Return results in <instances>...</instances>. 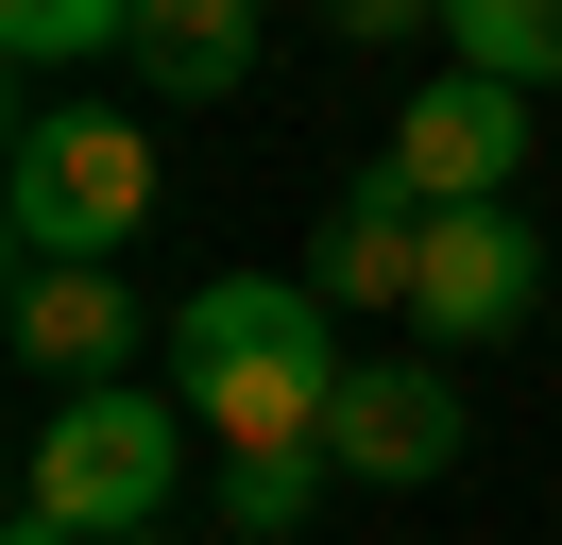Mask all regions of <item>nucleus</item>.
<instances>
[{
  "mask_svg": "<svg viewBox=\"0 0 562 545\" xmlns=\"http://www.w3.org/2000/svg\"><path fill=\"white\" fill-rule=\"evenodd\" d=\"M171 477H188V392H52L35 409V460H18V494L52 511V529H86V545H137L154 511H171Z\"/></svg>",
  "mask_w": 562,
  "mask_h": 545,
  "instance_id": "obj_3",
  "label": "nucleus"
},
{
  "mask_svg": "<svg viewBox=\"0 0 562 545\" xmlns=\"http://www.w3.org/2000/svg\"><path fill=\"white\" fill-rule=\"evenodd\" d=\"M0 545H86V529H52V511H35V494H18V511H0Z\"/></svg>",
  "mask_w": 562,
  "mask_h": 545,
  "instance_id": "obj_14",
  "label": "nucleus"
},
{
  "mask_svg": "<svg viewBox=\"0 0 562 545\" xmlns=\"http://www.w3.org/2000/svg\"><path fill=\"white\" fill-rule=\"evenodd\" d=\"M443 68H494V86H562V0H443Z\"/></svg>",
  "mask_w": 562,
  "mask_h": 545,
  "instance_id": "obj_10",
  "label": "nucleus"
},
{
  "mask_svg": "<svg viewBox=\"0 0 562 545\" xmlns=\"http://www.w3.org/2000/svg\"><path fill=\"white\" fill-rule=\"evenodd\" d=\"M324 477H341L324 443H290V460H222V529H239V545H290V529L324 511Z\"/></svg>",
  "mask_w": 562,
  "mask_h": 545,
  "instance_id": "obj_12",
  "label": "nucleus"
},
{
  "mask_svg": "<svg viewBox=\"0 0 562 545\" xmlns=\"http://www.w3.org/2000/svg\"><path fill=\"white\" fill-rule=\"evenodd\" d=\"M460 443H477V409H460L443 358H358L341 409H324V460L358 494H426V477H460Z\"/></svg>",
  "mask_w": 562,
  "mask_h": 545,
  "instance_id": "obj_5",
  "label": "nucleus"
},
{
  "mask_svg": "<svg viewBox=\"0 0 562 545\" xmlns=\"http://www.w3.org/2000/svg\"><path fill=\"white\" fill-rule=\"evenodd\" d=\"M137 545H154V529H137Z\"/></svg>",
  "mask_w": 562,
  "mask_h": 545,
  "instance_id": "obj_15",
  "label": "nucleus"
},
{
  "mask_svg": "<svg viewBox=\"0 0 562 545\" xmlns=\"http://www.w3.org/2000/svg\"><path fill=\"white\" fill-rule=\"evenodd\" d=\"M528 290H546L528 204H443V222H426V272H409V324L460 358V341H512V324H528Z\"/></svg>",
  "mask_w": 562,
  "mask_h": 545,
  "instance_id": "obj_6",
  "label": "nucleus"
},
{
  "mask_svg": "<svg viewBox=\"0 0 562 545\" xmlns=\"http://www.w3.org/2000/svg\"><path fill=\"white\" fill-rule=\"evenodd\" d=\"M154 0H0V52L18 68H86V52H137Z\"/></svg>",
  "mask_w": 562,
  "mask_h": 545,
  "instance_id": "obj_11",
  "label": "nucleus"
},
{
  "mask_svg": "<svg viewBox=\"0 0 562 545\" xmlns=\"http://www.w3.org/2000/svg\"><path fill=\"white\" fill-rule=\"evenodd\" d=\"M0 324H18V358L52 375V392H120V375H137V272L120 256H69V272H18V307H0Z\"/></svg>",
  "mask_w": 562,
  "mask_h": 545,
  "instance_id": "obj_7",
  "label": "nucleus"
},
{
  "mask_svg": "<svg viewBox=\"0 0 562 545\" xmlns=\"http://www.w3.org/2000/svg\"><path fill=\"white\" fill-rule=\"evenodd\" d=\"M409 272H426V204L392 188V170H358V188L324 204V238H307V290L324 307H409Z\"/></svg>",
  "mask_w": 562,
  "mask_h": 545,
  "instance_id": "obj_8",
  "label": "nucleus"
},
{
  "mask_svg": "<svg viewBox=\"0 0 562 545\" xmlns=\"http://www.w3.org/2000/svg\"><path fill=\"white\" fill-rule=\"evenodd\" d=\"M324 34L341 52H392V34H443V0H324Z\"/></svg>",
  "mask_w": 562,
  "mask_h": 545,
  "instance_id": "obj_13",
  "label": "nucleus"
},
{
  "mask_svg": "<svg viewBox=\"0 0 562 545\" xmlns=\"http://www.w3.org/2000/svg\"><path fill=\"white\" fill-rule=\"evenodd\" d=\"M137 222H154V136L120 102H18V136H0V238H18V272L120 256Z\"/></svg>",
  "mask_w": 562,
  "mask_h": 545,
  "instance_id": "obj_2",
  "label": "nucleus"
},
{
  "mask_svg": "<svg viewBox=\"0 0 562 545\" xmlns=\"http://www.w3.org/2000/svg\"><path fill=\"white\" fill-rule=\"evenodd\" d=\"M341 307L307 290V272H205V290L171 307V392L188 426L222 443V460H290V443H324V409H341Z\"/></svg>",
  "mask_w": 562,
  "mask_h": 545,
  "instance_id": "obj_1",
  "label": "nucleus"
},
{
  "mask_svg": "<svg viewBox=\"0 0 562 545\" xmlns=\"http://www.w3.org/2000/svg\"><path fill=\"white\" fill-rule=\"evenodd\" d=\"M375 170L443 222V204H512V170H528V86H494V68H426L409 86V120L375 136Z\"/></svg>",
  "mask_w": 562,
  "mask_h": 545,
  "instance_id": "obj_4",
  "label": "nucleus"
},
{
  "mask_svg": "<svg viewBox=\"0 0 562 545\" xmlns=\"http://www.w3.org/2000/svg\"><path fill=\"white\" fill-rule=\"evenodd\" d=\"M256 34H273V0H154L120 68H137L154 102H239L256 86Z\"/></svg>",
  "mask_w": 562,
  "mask_h": 545,
  "instance_id": "obj_9",
  "label": "nucleus"
}]
</instances>
